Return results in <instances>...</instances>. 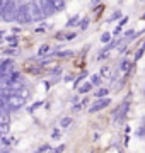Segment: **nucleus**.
I'll return each instance as SVG.
<instances>
[{
    "instance_id": "obj_1",
    "label": "nucleus",
    "mask_w": 145,
    "mask_h": 153,
    "mask_svg": "<svg viewBox=\"0 0 145 153\" xmlns=\"http://www.w3.org/2000/svg\"><path fill=\"white\" fill-rule=\"evenodd\" d=\"M17 10H19V5H17L16 2H7V7H5V10L2 12L0 16L4 17L5 21H16V16H17Z\"/></svg>"
},
{
    "instance_id": "obj_2",
    "label": "nucleus",
    "mask_w": 145,
    "mask_h": 153,
    "mask_svg": "<svg viewBox=\"0 0 145 153\" xmlns=\"http://www.w3.org/2000/svg\"><path fill=\"white\" fill-rule=\"evenodd\" d=\"M7 100V107L10 111H19V109H22L24 107V99H21L19 95H16V94H12V95H9V97L5 99Z\"/></svg>"
},
{
    "instance_id": "obj_3",
    "label": "nucleus",
    "mask_w": 145,
    "mask_h": 153,
    "mask_svg": "<svg viewBox=\"0 0 145 153\" xmlns=\"http://www.w3.org/2000/svg\"><path fill=\"white\" fill-rule=\"evenodd\" d=\"M26 9H28L29 17H31V22L41 21V19H43V16H41V10H39L38 2H29V4H26Z\"/></svg>"
},
{
    "instance_id": "obj_4",
    "label": "nucleus",
    "mask_w": 145,
    "mask_h": 153,
    "mask_svg": "<svg viewBox=\"0 0 145 153\" xmlns=\"http://www.w3.org/2000/svg\"><path fill=\"white\" fill-rule=\"evenodd\" d=\"M16 22H19L21 26H26L31 22V17L28 14V9H26V4L19 5V10H17V16H16Z\"/></svg>"
},
{
    "instance_id": "obj_5",
    "label": "nucleus",
    "mask_w": 145,
    "mask_h": 153,
    "mask_svg": "<svg viewBox=\"0 0 145 153\" xmlns=\"http://www.w3.org/2000/svg\"><path fill=\"white\" fill-rule=\"evenodd\" d=\"M111 104V99H97V102H96V105H92L90 107V112H96V111H101L104 109V107H108V105Z\"/></svg>"
},
{
    "instance_id": "obj_6",
    "label": "nucleus",
    "mask_w": 145,
    "mask_h": 153,
    "mask_svg": "<svg viewBox=\"0 0 145 153\" xmlns=\"http://www.w3.org/2000/svg\"><path fill=\"white\" fill-rule=\"evenodd\" d=\"M16 87H17V85H16ZM16 95H19L21 99H24V100H26V99L29 97V90L26 87H17L16 88Z\"/></svg>"
},
{
    "instance_id": "obj_7",
    "label": "nucleus",
    "mask_w": 145,
    "mask_h": 153,
    "mask_svg": "<svg viewBox=\"0 0 145 153\" xmlns=\"http://www.w3.org/2000/svg\"><path fill=\"white\" fill-rule=\"evenodd\" d=\"M9 133H10V126H9V123H0V134L5 136V134H9Z\"/></svg>"
},
{
    "instance_id": "obj_8",
    "label": "nucleus",
    "mask_w": 145,
    "mask_h": 153,
    "mask_svg": "<svg viewBox=\"0 0 145 153\" xmlns=\"http://www.w3.org/2000/svg\"><path fill=\"white\" fill-rule=\"evenodd\" d=\"M108 94H109V88H99V90H96V97L97 99H106Z\"/></svg>"
},
{
    "instance_id": "obj_9",
    "label": "nucleus",
    "mask_w": 145,
    "mask_h": 153,
    "mask_svg": "<svg viewBox=\"0 0 145 153\" xmlns=\"http://www.w3.org/2000/svg\"><path fill=\"white\" fill-rule=\"evenodd\" d=\"M120 68H121V71H125V73H128L130 68H132V63H130L128 60H123L121 65H120Z\"/></svg>"
},
{
    "instance_id": "obj_10",
    "label": "nucleus",
    "mask_w": 145,
    "mask_h": 153,
    "mask_svg": "<svg viewBox=\"0 0 145 153\" xmlns=\"http://www.w3.org/2000/svg\"><path fill=\"white\" fill-rule=\"evenodd\" d=\"M101 80H102V78H101L99 73H94V75H92V78H90V85H99Z\"/></svg>"
},
{
    "instance_id": "obj_11",
    "label": "nucleus",
    "mask_w": 145,
    "mask_h": 153,
    "mask_svg": "<svg viewBox=\"0 0 145 153\" xmlns=\"http://www.w3.org/2000/svg\"><path fill=\"white\" fill-rule=\"evenodd\" d=\"M48 53H50V46H48V44H43V46L39 48V51H38L39 56H45V55H48Z\"/></svg>"
},
{
    "instance_id": "obj_12",
    "label": "nucleus",
    "mask_w": 145,
    "mask_h": 153,
    "mask_svg": "<svg viewBox=\"0 0 145 153\" xmlns=\"http://www.w3.org/2000/svg\"><path fill=\"white\" fill-rule=\"evenodd\" d=\"M90 88H92V85H90V82H87V83H84V85H80L78 92H80V94H87Z\"/></svg>"
},
{
    "instance_id": "obj_13",
    "label": "nucleus",
    "mask_w": 145,
    "mask_h": 153,
    "mask_svg": "<svg viewBox=\"0 0 145 153\" xmlns=\"http://www.w3.org/2000/svg\"><path fill=\"white\" fill-rule=\"evenodd\" d=\"M60 124H61V128H67V126H70V124H72V117H61Z\"/></svg>"
},
{
    "instance_id": "obj_14",
    "label": "nucleus",
    "mask_w": 145,
    "mask_h": 153,
    "mask_svg": "<svg viewBox=\"0 0 145 153\" xmlns=\"http://www.w3.org/2000/svg\"><path fill=\"white\" fill-rule=\"evenodd\" d=\"M63 9H65V2H55V12L58 10H63Z\"/></svg>"
},
{
    "instance_id": "obj_15",
    "label": "nucleus",
    "mask_w": 145,
    "mask_h": 153,
    "mask_svg": "<svg viewBox=\"0 0 145 153\" xmlns=\"http://www.w3.org/2000/svg\"><path fill=\"white\" fill-rule=\"evenodd\" d=\"M99 75L101 76H108V75H109V66H102V70H101Z\"/></svg>"
},
{
    "instance_id": "obj_16",
    "label": "nucleus",
    "mask_w": 145,
    "mask_h": 153,
    "mask_svg": "<svg viewBox=\"0 0 145 153\" xmlns=\"http://www.w3.org/2000/svg\"><path fill=\"white\" fill-rule=\"evenodd\" d=\"M60 136H61L60 129H53V133H51V138H53V140H58Z\"/></svg>"
},
{
    "instance_id": "obj_17",
    "label": "nucleus",
    "mask_w": 145,
    "mask_h": 153,
    "mask_svg": "<svg viewBox=\"0 0 145 153\" xmlns=\"http://www.w3.org/2000/svg\"><path fill=\"white\" fill-rule=\"evenodd\" d=\"M56 55L60 56V58H63V56H72V51H58Z\"/></svg>"
},
{
    "instance_id": "obj_18",
    "label": "nucleus",
    "mask_w": 145,
    "mask_h": 153,
    "mask_svg": "<svg viewBox=\"0 0 145 153\" xmlns=\"http://www.w3.org/2000/svg\"><path fill=\"white\" fill-rule=\"evenodd\" d=\"M109 39H111V34H109V33H106V34H102V38H101V41H102V43H108Z\"/></svg>"
},
{
    "instance_id": "obj_19",
    "label": "nucleus",
    "mask_w": 145,
    "mask_h": 153,
    "mask_svg": "<svg viewBox=\"0 0 145 153\" xmlns=\"http://www.w3.org/2000/svg\"><path fill=\"white\" fill-rule=\"evenodd\" d=\"M80 27H82V29H87V27H89V19H84V21L80 22Z\"/></svg>"
},
{
    "instance_id": "obj_20",
    "label": "nucleus",
    "mask_w": 145,
    "mask_h": 153,
    "mask_svg": "<svg viewBox=\"0 0 145 153\" xmlns=\"http://www.w3.org/2000/svg\"><path fill=\"white\" fill-rule=\"evenodd\" d=\"M63 150H65V145H60V146H58V148H55V150H53L51 153H61Z\"/></svg>"
},
{
    "instance_id": "obj_21",
    "label": "nucleus",
    "mask_w": 145,
    "mask_h": 153,
    "mask_svg": "<svg viewBox=\"0 0 145 153\" xmlns=\"http://www.w3.org/2000/svg\"><path fill=\"white\" fill-rule=\"evenodd\" d=\"M48 150H50V146H48V145H45V146H41V148L38 150V153H46Z\"/></svg>"
},
{
    "instance_id": "obj_22",
    "label": "nucleus",
    "mask_w": 145,
    "mask_h": 153,
    "mask_svg": "<svg viewBox=\"0 0 145 153\" xmlns=\"http://www.w3.org/2000/svg\"><path fill=\"white\" fill-rule=\"evenodd\" d=\"M0 146H4V148L9 146V141H7L5 138H2V140H0Z\"/></svg>"
},
{
    "instance_id": "obj_23",
    "label": "nucleus",
    "mask_w": 145,
    "mask_h": 153,
    "mask_svg": "<svg viewBox=\"0 0 145 153\" xmlns=\"http://www.w3.org/2000/svg\"><path fill=\"white\" fill-rule=\"evenodd\" d=\"M77 19H78L77 16H75V17H72V21H68V24H67V26H68V27H70V26H75V24H77V22H75Z\"/></svg>"
},
{
    "instance_id": "obj_24",
    "label": "nucleus",
    "mask_w": 145,
    "mask_h": 153,
    "mask_svg": "<svg viewBox=\"0 0 145 153\" xmlns=\"http://www.w3.org/2000/svg\"><path fill=\"white\" fill-rule=\"evenodd\" d=\"M75 36H77V34H75V33H70V34H67L65 38H67L68 41H72V39H75Z\"/></svg>"
},
{
    "instance_id": "obj_25",
    "label": "nucleus",
    "mask_w": 145,
    "mask_h": 153,
    "mask_svg": "<svg viewBox=\"0 0 145 153\" xmlns=\"http://www.w3.org/2000/svg\"><path fill=\"white\" fill-rule=\"evenodd\" d=\"M137 134L138 136H145V128H140L138 131H137Z\"/></svg>"
},
{
    "instance_id": "obj_26",
    "label": "nucleus",
    "mask_w": 145,
    "mask_h": 153,
    "mask_svg": "<svg viewBox=\"0 0 145 153\" xmlns=\"http://www.w3.org/2000/svg\"><path fill=\"white\" fill-rule=\"evenodd\" d=\"M17 53H19L17 49H9V51H7V55H17Z\"/></svg>"
},
{
    "instance_id": "obj_27",
    "label": "nucleus",
    "mask_w": 145,
    "mask_h": 153,
    "mask_svg": "<svg viewBox=\"0 0 145 153\" xmlns=\"http://www.w3.org/2000/svg\"><path fill=\"white\" fill-rule=\"evenodd\" d=\"M142 51H145V43H144V46H142Z\"/></svg>"
},
{
    "instance_id": "obj_28",
    "label": "nucleus",
    "mask_w": 145,
    "mask_h": 153,
    "mask_svg": "<svg viewBox=\"0 0 145 153\" xmlns=\"http://www.w3.org/2000/svg\"><path fill=\"white\" fill-rule=\"evenodd\" d=\"M0 43H2V36H0Z\"/></svg>"
},
{
    "instance_id": "obj_29",
    "label": "nucleus",
    "mask_w": 145,
    "mask_h": 153,
    "mask_svg": "<svg viewBox=\"0 0 145 153\" xmlns=\"http://www.w3.org/2000/svg\"><path fill=\"white\" fill-rule=\"evenodd\" d=\"M144 19H145V14H144Z\"/></svg>"
},
{
    "instance_id": "obj_30",
    "label": "nucleus",
    "mask_w": 145,
    "mask_h": 153,
    "mask_svg": "<svg viewBox=\"0 0 145 153\" xmlns=\"http://www.w3.org/2000/svg\"><path fill=\"white\" fill-rule=\"evenodd\" d=\"M0 138H2V134H0Z\"/></svg>"
}]
</instances>
